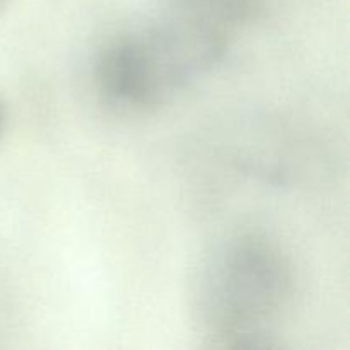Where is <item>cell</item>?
<instances>
[{
  "instance_id": "7a4b0ae2",
  "label": "cell",
  "mask_w": 350,
  "mask_h": 350,
  "mask_svg": "<svg viewBox=\"0 0 350 350\" xmlns=\"http://www.w3.org/2000/svg\"><path fill=\"white\" fill-rule=\"evenodd\" d=\"M224 44L215 31L174 14L109 43L96 64L98 89L116 108L147 109L217 60Z\"/></svg>"
},
{
  "instance_id": "6da1fadb",
  "label": "cell",
  "mask_w": 350,
  "mask_h": 350,
  "mask_svg": "<svg viewBox=\"0 0 350 350\" xmlns=\"http://www.w3.org/2000/svg\"><path fill=\"white\" fill-rule=\"evenodd\" d=\"M293 294L282 253L256 238L212 250L191 284V310L202 335L219 347H258L272 337Z\"/></svg>"
},
{
  "instance_id": "3957f363",
  "label": "cell",
  "mask_w": 350,
  "mask_h": 350,
  "mask_svg": "<svg viewBox=\"0 0 350 350\" xmlns=\"http://www.w3.org/2000/svg\"><path fill=\"white\" fill-rule=\"evenodd\" d=\"M0 126H2V115H0Z\"/></svg>"
}]
</instances>
